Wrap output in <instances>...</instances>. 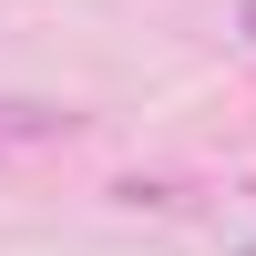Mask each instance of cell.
Segmentation results:
<instances>
[{
    "mask_svg": "<svg viewBox=\"0 0 256 256\" xmlns=\"http://www.w3.org/2000/svg\"><path fill=\"white\" fill-rule=\"evenodd\" d=\"M246 31H256V0H246Z\"/></svg>",
    "mask_w": 256,
    "mask_h": 256,
    "instance_id": "7a4b0ae2",
    "label": "cell"
},
{
    "mask_svg": "<svg viewBox=\"0 0 256 256\" xmlns=\"http://www.w3.org/2000/svg\"><path fill=\"white\" fill-rule=\"evenodd\" d=\"M82 113H62V102H0V144H62Z\"/></svg>",
    "mask_w": 256,
    "mask_h": 256,
    "instance_id": "6da1fadb",
    "label": "cell"
},
{
    "mask_svg": "<svg viewBox=\"0 0 256 256\" xmlns=\"http://www.w3.org/2000/svg\"><path fill=\"white\" fill-rule=\"evenodd\" d=\"M236 256H256V246H236Z\"/></svg>",
    "mask_w": 256,
    "mask_h": 256,
    "instance_id": "3957f363",
    "label": "cell"
}]
</instances>
